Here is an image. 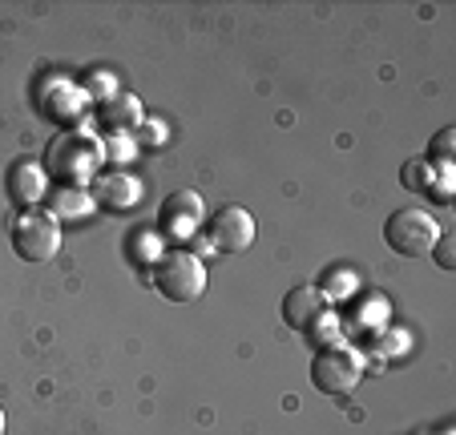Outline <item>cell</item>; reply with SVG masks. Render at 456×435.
<instances>
[{
    "instance_id": "7402d4cb",
    "label": "cell",
    "mask_w": 456,
    "mask_h": 435,
    "mask_svg": "<svg viewBox=\"0 0 456 435\" xmlns=\"http://www.w3.org/2000/svg\"><path fill=\"white\" fill-rule=\"evenodd\" d=\"M102 145H105V162H118V165L134 162V154H138V141H134V133H105Z\"/></svg>"
},
{
    "instance_id": "4fadbf2b",
    "label": "cell",
    "mask_w": 456,
    "mask_h": 435,
    "mask_svg": "<svg viewBox=\"0 0 456 435\" xmlns=\"http://www.w3.org/2000/svg\"><path fill=\"white\" fill-rule=\"evenodd\" d=\"M97 117L105 121V129H110V133H134V129L146 121V109H142V97L138 93H126V89H121L113 101L102 105V113H97Z\"/></svg>"
},
{
    "instance_id": "6da1fadb",
    "label": "cell",
    "mask_w": 456,
    "mask_h": 435,
    "mask_svg": "<svg viewBox=\"0 0 456 435\" xmlns=\"http://www.w3.org/2000/svg\"><path fill=\"white\" fill-rule=\"evenodd\" d=\"M45 173L49 181H61L65 189H94V181L102 178L105 165V145L94 133V125H77V129H61L45 149Z\"/></svg>"
},
{
    "instance_id": "d4e9b609",
    "label": "cell",
    "mask_w": 456,
    "mask_h": 435,
    "mask_svg": "<svg viewBox=\"0 0 456 435\" xmlns=\"http://www.w3.org/2000/svg\"><path fill=\"white\" fill-rule=\"evenodd\" d=\"M0 435H4V407H0Z\"/></svg>"
},
{
    "instance_id": "5b68a950",
    "label": "cell",
    "mask_w": 456,
    "mask_h": 435,
    "mask_svg": "<svg viewBox=\"0 0 456 435\" xmlns=\"http://www.w3.org/2000/svg\"><path fill=\"white\" fill-rule=\"evenodd\" d=\"M12 250L25 262H49L61 250V222L49 210H20L17 226H12Z\"/></svg>"
},
{
    "instance_id": "ba28073f",
    "label": "cell",
    "mask_w": 456,
    "mask_h": 435,
    "mask_svg": "<svg viewBox=\"0 0 456 435\" xmlns=\"http://www.w3.org/2000/svg\"><path fill=\"white\" fill-rule=\"evenodd\" d=\"M207 238L215 242L218 254H242L255 242V218L247 205H223L207 218Z\"/></svg>"
},
{
    "instance_id": "3957f363",
    "label": "cell",
    "mask_w": 456,
    "mask_h": 435,
    "mask_svg": "<svg viewBox=\"0 0 456 435\" xmlns=\"http://www.w3.org/2000/svg\"><path fill=\"white\" fill-rule=\"evenodd\" d=\"M363 371H368V358H363L360 347H323L311 358V383H315L319 395H352L360 387Z\"/></svg>"
},
{
    "instance_id": "7a4b0ae2",
    "label": "cell",
    "mask_w": 456,
    "mask_h": 435,
    "mask_svg": "<svg viewBox=\"0 0 456 435\" xmlns=\"http://www.w3.org/2000/svg\"><path fill=\"white\" fill-rule=\"evenodd\" d=\"M150 282L162 294L166 302H199L202 290H207V266L194 250H166L154 266H150Z\"/></svg>"
},
{
    "instance_id": "9c48e42d",
    "label": "cell",
    "mask_w": 456,
    "mask_h": 435,
    "mask_svg": "<svg viewBox=\"0 0 456 435\" xmlns=\"http://www.w3.org/2000/svg\"><path fill=\"white\" fill-rule=\"evenodd\" d=\"M94 202L97 210H110V213H129L138 210L142 197H146V186H142L138 178L129 170H102V178L94 181Z\"/></svg>"
},
{
    "instance_id": "44dd1931",
    "label": "cell",
    "mask_w": 456,
    "mask_h": 435,
    "mask_svg": "<svg viewBox=\"0 0 456 435\" xmlns=\"http://www.w3.org/2000/svg\"><path fill=\"white\" fill-rule=\"evenodd\" d=\"M432 181V162L428 157H408L404 170H400V186L412 189V194H424Z\"/></svg>"
},
{
    "instance_id": "2e32d148",
    "label": "cell",
    "mask_w": 456,
    "mask_h": 435,
    "mask_svg": "<svg viewBox=\"0 0 456 435\" xmlns=\"http://www.w3.org/2000/svg\"><path fill=\"white\" fill-rule=\"evenodd\" d=\"M303 334H307V339L315 342V350H323V347H339V342L347 339V334H344V315H336L331 307H328V310H319L315 323H311Z\"/></svg>"
},
{
    "instance_id": "5bb4252c",
    "label": "cell",
    "mask_w": 456,
    "mask_h": 435,
    "mask_svg": "<svg viewBox=\"0 0 456 435\" xmlns=\"http://www.w3.org/2000/svg\"><path fill=\"white\" fill-rule=\"evenodd\" d=\"M94 210H97V202H94L89 189H65L61 186L49 202V213L57 218V222H81V218H89Z\"/></svg>"
},
{
    "instance_id": "8fae6325",
    "label": "cell",
    "mask_w": 456,
    "mask_h": 435,
    "mask_svg": "<svg viewBox=\"0 0 456 435\" xmlns=\"http://www.w3.org/2000/svg\"><path fill=\"white\" fill-rule=\"evenodd\" d=\"M45 194H49V173H45V165L33 162V157H20L9 173V197L20 210H41Z\"/></svg>"
},
{
    "instance_id": "52a82bcc",
    "label": "cell",
    "mask_w": 456,
    "mask_h": 435,
    "mask_svg": "<svg viewBox=\"0 0 456 435\" xmlns=\"http://www.w3.org/2000/svg\"><path fill=\"white\" fill-rule=\"evenodd\" d=\"M207 202H202L199 189H174L162 202V213H158V234L166 242H194L207 226Z\"/></svg>"
},
{
    "instance_id": "ac0fdd59",
    "label": "cell",
    "mask_w": 456,
    "mask_h": 435,
    "mask_svg": "<svg viewBox=\"0 0 456 435\" xmlns=\"http://www.w3.org/2000/svg\"><path fill=\"white\" fill-rule=\"evenodd\" d=\"M166 254V238L158 230H142V234H134V238H129V258H138L142 266H154L158 258Z\"/></svg>"
},
{
    "instance_id": "ffe728a7",
    "label": "cell",
    "mask_w": 456,
    "mask_h": 435,
    "mask_svg": "<svg viewBox=\"0 0 456 435\" xmlns=\"http://www.w3.org/2000/svg\"><path fill=\"white\" fill-rule=\"evenodd\" d=\"M452 186H456V165H432V181L424 189V197H432L436 205L452 202Z\"/></svg>"
},
{
    "instance_id": "d6986e66",
    "label": "cell",
    "mask_w": 456,
    "mask_h": 435,
    "mask_svg": "<svg viewBox=\"0 0 456 435\" xmlns=\"http://www.w3.org/2000/svg\"><path fill=\"white\" fill-rule=\"evenodd\" d=\"M134 141H138V149H162V145L170 141V125H166L162 117H150L146 113V121L134 129Z\"/></svg>"
},
{
    "instance_id": "cb8c5ba5",
    "label": "cell",
    "mask_w": 456,
    "mask_h": 435,
    "mask_svg": "<svg viewBox=\"0 0 456 435\" xmlns=\"http://www.w3.org/2000/svg\"><path fill=\"white\" fill-rule=\"evenodd\" d=\"M428 254H432V262H436L440 270H456V238L452 234H440L436 246H432Z\"/></svg>"
},
{
    "instance_id": "484cf974",
    "label": "cell",
    "mask_w": 456,
    "mask_h": 435,
    "mask_svg": "<svg viewBox=\"0 0 456 435\" xmlns=\"http://www.w3.org/2000/svg\"><path fill=\"white\" fill-rule=\"evenodd\" d=\"M440 435H452V431H440Z\"/></svg>"
},
{
    "instance_id": "603a6c76",
    "label": "cell",
    "mask_w": 456,
    "mask_h": 435,
    "mask_svg": "<svg viewBox=\"0 0 456 435\" xmlns=\"http://www.w3.org/2000/svg\"><path fill=\"white\" fill-rule=\"evenodd\" d=\"M452 154H456V129L448 125V129H440V133L432 137V145H428V154L424 157H428L432 165H456Z\"/></svg>"
},
{
    "instance_id": "277c9868",
    "label": "cell",
    "mask_w": 456,
    "mask_h": 435,
    "mask_svg": "<svg viewBox=\"0 0 456 435\" xmlns=\"http://www.w3.org/2000/svg\"><path fill=\"white\" fill-rule=\"evenodd\" d=\"M37 109L49 121H57L61 129H77L89 121V97L81 89V81L49 73L45 81H37Z\"/></svg>"
},
{
    "instance_id": "9a60e30c",
    "label": "cell",
    "mask_w": 456,
    "mask_h": 435,
    "mask_svg": "<svg viewBox=\"0 0 456 435\" xmlns=\"http://www.w3.org/2000/svg\"><path fill=\"white\" fill-rule=\"evenodd\" d=\"M319 294H323V302L328 307H339V302H347L360 290V274L347 270V266H336V270H323V278H319Z\"/></svg>"
},
{
    "instance_id": "8992f818",
    "label": "cell",
    "mask_w": 456,
    "mask_h": 435,
    "mask_svg": "<svg viewBox=\"0 0 456 435\" xmlns=\"http://www.w3.org/2000/svg\"><path fill=\"white\" fill-rule=\"evenodd\" d=\"M440 238V226L428 210H396L384 222V242L404 258H424Z\"/></svg>"
},
{
    "instance_id": "e0dca14e",
    "label": "cell",
    "mask_w": 456,
    "mask_h": 435,
    "mask_svg": "<svg viewBox=\"0 0 456 435\" xmlns=\"http://www.w3.org/2000/svg\"><path fill=\"white\" fill-rule=\"evenodd\" d=\"M81 89H86L89 105H105V101H113V97L121 93L118 77H113L110 68H94V73H89V77L81 81Z\"/></svg>"
},
{
    "instance_id": "30bf717a",
    "label": "cell",
    "mask_w": 456,
    "mask_h": 435,
    "mask_svg": "<svg viewBox=\"0 0 456 435\" xmlns=\"http://www.w3.org/2000/svg\"><path fill=\"white\" fill-rule=\"evenodd\" d=\"M392 326V307H387V299H379V294H371V299H363L360 307L352 310V315L344 318V334H352V339H360V350L371 347V342L379 339V334Z\"/></svg>"
},
{
    "instance_id": "7c38bea8",
    "label": "cell",
    "mask_w": 456,
    "mask_h": 435,
    "mask_svg": "<svg viewBox=\"0 0 456 435\" xmlns=\"http://www.w3.org/2000/svg\"><path fill=\"white\" fill-rule=\"evenodd\" d=\"M319 310H328V302H323V294H319L315 286H295L287 290V299H283V323L291 326V331H307L311 323H315Z\"/></svg>"
}]
</instances>
